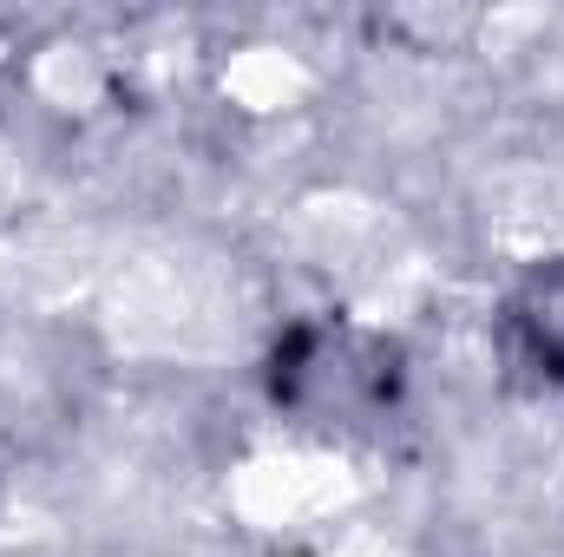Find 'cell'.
<instances>
[{"label":"cell","instance_id":"cell-1","mask_svg":"<svg viewBox=\"0 0 564 557\" xmlns=\"http://www.w3.org/2000/svg\"><path fill=\"white\" fill-rule=\"evenodd\" d=\"M519 328H525L532 354L564 381V263L545 270V276H532V288L519 295Z\"/></svg>","mask_w":564,"mask_h":557}]
</instances>
